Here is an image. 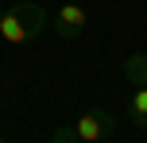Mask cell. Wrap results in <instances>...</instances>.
<instances>
[{
	"label": "cell",
	"instance_id": "cell-5",
	"mask_svg": "<svg viewBox=\"0 0 147 143\" xmlns=\"http://www.w3.org/2000/svg\"><path fill=\"white\" fill-rule=\"evenodd\" d=\"M124 77L140 89V85H147V54H132V58L124 62Z\"/></svg>",
	"mask_w": 147,
	"mask_h": 143
},
{
	"label": "cell",
	"instance_id": "cell-3",
	"mask_svg": "<svg viewBox=\"0 0 147 143\" xmlns=\"http://www.w3.org/2000/svg\"><path fill=\"white\" fill-rule=\"evenodd\" d=\"M54 31H58L62 39H78L81 31H85V8H78V4H62L58 15H54Z\"/></svg>",
	"mask_w": 147,
	"mask_h": 143
},
{
	"label": "cell",
	"instance_id": "cell-4",
	"mask_svg": "<svg viewBox=\"0 0 147 143\" xmlns=\"http://www.w3.org/2000/svg\"><path fill=\"white\" fill-rule=\"evenodd\" d=\"M128 120L136 124V128H147V85L132 93V101H128Z\"/></svg>",
	"mask_w": 147,
	"mask_h": 143
},
{
	"label": "cell",
	"instance_id": "cell-6",
	"mask_svg": "<svg viewBox=\"0 0 147 143\" xmlns=\"http://www.w3.org/2000/svg\"><path fill=\"white\" fill-rule=\"evenodd\" d=\"M51 143H81V139H78V132H74V124H70V128H58V132H54Z\"/></svg>",
	"mask_w": 147,
	"mask_h": 143
},
{
	"label": "cell",
	"instance_id": "cell-8",
	"mask_svg": "<svg viewBox=\"0 0 147 143\" xmlns=\"http://www.w3.org/2000/svg\"><path fill=\"white\" fill-rule=\"evenodd\" d=\"M0 143H8V139H0Z\"/></svg>",
	"mask_w": 147,
	"mask_h": 143
},
{
	"label": "cell",
	"instance_id": "cell-2",
	"mask_svg": "<svg viewBox=\"0 0 147 143\" xmlns=\"http://www.w3.org/2000/svg\"><path fill=\"white\" fill-rule=\"evenodd\" d=\"M112 128H116V124H112V116L101 112V108H93V112L78 116V124H74V132H78L81 143H101V139H109Z\"/></svg>",
	"mask_w": 147,
	"mask_h": 143
},
{
	"label": "cell",
	"instance_id": "cell-7",
	"mask_svg": "<svg viewBox=\"0 0 147 143\" xmlns=\"http://www.w3.org/2000/svg\"><path fill=\"white\" fill-rule=\"evenodd\" d=\"M4 8H8V4H0V15H4Z\"/></svg>",
	"mask_w": 147,
	"mask_h": 143
},
{
	"label": "cell",
	"instance_id": "cell-1",
	"mask_svg": "<svg viewBox=\"0 0 147 143\" xmlns=\"http://www.w3.org/2000/svg\"><path fill=\"white\" fill-rule=\"evenodd\" d=\"M47 31V12L39 4H27V0H16V4L4 8L0 15V39L12 46H23L31 39H39Z\"/></svg>",
	"mask_w": 147,
	"mask_h": 143
}]
</instances>
